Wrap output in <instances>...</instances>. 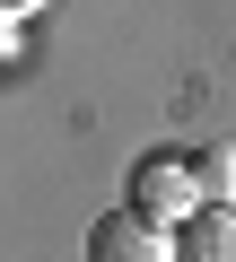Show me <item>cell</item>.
Wrapping results in <instances>:
<instances>
[{"label": "cell", "mask_w": 236, "mask_h": 262, "mask_svg": "<svg viewBox=\"0 0 236 262\" xmlns=\"http://www.w3.org/2000/svg\"><path fill=\"white\" fill-rule=\"evenodd\" d=\"M123 210L175 236V227H184V219L201 210V184H192V166H184L175 149H149V158H132V184H123Z\"/></svg>", "instance_id": "obj_1"}, {"label": "cell", "mask_w": 236, "mask_h": 262, "mask_svg": "<svg viewBox=\"0 0 236 262\" xmlns=\"http://www.w3.org/2000/svg\"><path fill=\"white\" fill-rule=\"evenodd\" d=\"M88 262H175V236L149 227V219H132V210H105L88 227Z\"/></svg>", "instance_id": "obj_2"}, {"label": "cell", "mask_w": 236, "mask_h": 262, "mask_svg": "<svg viewBox=\"0 0 236 262\" xmlns=\"http://www.w3.org/2000/svg\"><path fill=\"white\" fill-rule=\"evenodd\" d=\"M175 262H236V210H192L184 227H175Z\"/></svg>", "instance_id": "obj_3"}, {"label": "cell", "mask_w": 236, "mask_h": 262, "mask_svg": "<svg viewBox=\"0 0 236 262\" xmlns=\"http://www.w3.org/2000/svg\"><path fill=\"white\" fill-rule=\"evenodd\" d=\"M184 166L210 210H236V140H201V149H184Z\"/></svg>", "instance_id": "obj_4"}, {"label": "cell", "mask_w": 236, "mask_h": 262, "mask_svg": "<svg viewBox=\"0 0 236 262\" xmlns=\"http://www.w3.org/2000/svg\"><path fill=\"white\" fill-rule=\"evenodd\" d=\"M44 0H0V27H18V18H35Z\"/></svg>", "instance_id": "obj_5"}, {"label": "cell", "mask_w": 236, "mask_h": 262, "mask_svg": "<svg viewBox=\"0 0 236 262\" xmlns=\"http://www.w3.org/2000/svg\"><path fill=\"white\" fill-rule=\"evenodd\" d=\"M0 61H9V27H0Z\"/></svg>", "instance_id": "obj_6"}]
</instances>
